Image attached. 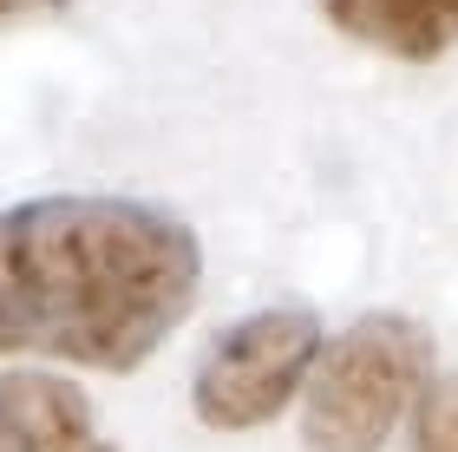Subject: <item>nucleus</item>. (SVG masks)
<instances>
[{
  "mask_svg": "<svg viewBox=\"0 0 458 452\" xmlns=\"http://www.w3.org/2000/svg\"><path fill=\"white\" fill-rule=\"evenodd\" d=\"M203 243L144 197H27L0 210V354L131 374L183 328Z\"/></svg>",
  "mask_w": 458,
  "mask_h": 452,
  "instance_id": "f257e3e1",
  "label": "nucleus"
},
{
  "mask_svg": "<svg viewBox=\"0 0 458 452\" xmlns=\"http://www.w3.org/2000/svg\"><path fill=\"white\" fill-rule=\"evenodd\" d=\"M0 452H118L79 380L47 367L0 374Z\"/></svg>",
  "mask_w": 458,
  "mask_h": 452,
  "instance_id": "20e7f679",
  "label": "nucleus"
},
{
  "mask_svg": "<svg viewBox=\"0 0 458 452\" xmlns=\"http://www.w3.org/2000/svg\"><path fill=\"white\" fill-rule=\"evenodd\" d=\"M432 387V335L412 315L373 308L321 341V361L301 387L308 452H386Z\"/></svg>",
  "mask_w": 458,
  "mask_h": 452,
  "instance_id": "f03ea898",
  "label": "nucleus"
},
{
  "mask_svg": "<svg viewBox=\"0 0 458 452\" xmlns=\"http://www.w3.org/2000/svg\"><path fill=\"white\" fill-rule=\"evenodd\" d=\"M321 20L353 47L406 66H432L458 47V0H321Z\"/></svg>",
  "mask_w": 458,
  "mask_h": 452,
  "instance_id": "39448f33",
  "label": "nucleus"
},
{
  "mask_svg": "<svg viewBox=\"0 0 458 452\" xmlns=\"http://www.w3.org/2000/svg\"><path fill=\"white\" fill-rule=\"evenodd\" d=\"M412 452H458V380L432 374V387L412 406Z\"/></svg>",
  "mask_w": 458,
  "mask_h": 452,
  "instance_id": "423d86ee",
  "label": "nucleus"
},
{
  "mask_svg": "<svg viewBox=\"0 0 458 452\" xmlns=\"http://www.w3.org/2000/svg\"><path fill=\"white\" fill-rule=\"evenodd\" d=\"M33 7H66V0H0V20L7 13H33Z\"/></svg>",
  "mask_w": 458,
  "mask_h": 452,
  "instance_id": "0eeeda50",
  "label": "nucleus"
},
{
  "mask_svg": "<svg viewBox=\"0 0 458 452\" xmlns=\"http://www.w3.org/2000/svg\"><path fill=\"white\" fill-rule=\"evenodd\" d=\"M327 328L308 302H268L229 321L191 374V414L210 433H256L301 400Z\"/></svg>",
  "mask_w": 458,
  "mask_h": 452,
  "instance_id": "7ed1b4c3",
  "label": "nucleus"
}]
</instances>
